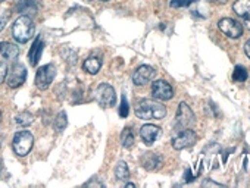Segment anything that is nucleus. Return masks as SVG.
Instances as JSON below:
<instances>
[{
	"label": "nucleus",
	"mask_w": 250,
	"mask_h": 188,
	"mask_svg": "<svg viewBox=\"0 0 250 188\" xmlns=\"http://www.w3.org/2000/svg\"><path fill=\"white\" fill-rule=\"evenodd\" d=\"M9 19V15H3V17H0V33H2V30L5 28L6 22Z\"/></svg>",
	"instance_id": "nucleus-28"
},
{
	"label": "nucleus",
	"mask_w": 250,
	"mask_h": 188,
	"mask_svg": "<svg viewBox=\"0 0 250 188\" xmlns=\"http://www.w3.org/2000/svg\"><path fill=\"white\" fill-rule=\"evenodd\" d=\"M159 134H161V128L158 125H153V124L143 125L140 130V137L143 138V141L147 146H152L155 143V140L159 137Z\"/></svg>",
	"instance_id": "nucleus-13"
},
{
	"label": "nucleus",
	"mask_w": 250,
	"mask_h": 188,
	"mask_svg": "<svg viewBox=\"0 0 250 188\" xmlns=\"http://www.w3.org/2000/svg\"><path fill=\"white\" fill-rule=\"evenodd\" d=\"M27 79V69L22 63H14L6 75V84L11 88H18L21 87Z\"/></svg>",
	"instance_id": "nucleus-7"
},
{
	"label": "nucleus",
	"mask_w": 250,
	"mask_h": 188,
	"mask_svg": "<svg viewBox=\"0 0 250 188\" xmlns=\"http://www.w3.org/2000/svg\"><path fill=\"white\" fill-rule=\"evenodd\" d=\"M218 28L222 34H225L229 38H238L240 36H243V25L238 24L235 19L231 18H222L218 21Z\"/></svg>",
	"instance_id": "nucleus-8"
},
{
	"label": "nucleus",
	"mask_w": 250,
	"mask_h": 188,
	"mask_svg": "<svg viewBox=\"0 0 250 188\" xmlns=\"http://www.w3.org/2000/svg\"><path fill=\"white\" fill-rule=\"evenodd\" d=\"M68 125V116H66V112H59L58 116L55 118V122H53V128L56 132H62Z\"/></svg>",
	"instance_id": "nucleus-19"
},
{
	"label": "nucleus",
	"mask_w": 250,
	"mask_h": 188,
	"mask_svg": "<svg viewBox=\"0 0 250 188\" xmlns=\"http://www.w3.org/2000/svg\"><path fill=\"white\" fill-rule=\"evenodd\" d=\"M15 121H17V124H18V125H21V127H28V125H31V124H33L34 116H33L30 112H21L20 115H17Z\"/></svg>",
	"instance_id": "nucleus-22"
},
{
	"label": "nucleus",
	"mask_w": 250,
	"mask_h": 188,
	"mask_svg": "<svg viewBox=\"0 0 250 188\" xmlns=\"http://www.w3.org/2000/svg\"><path fill=\"white\" fill-rule=\"evenodd\" d=\"M115 175L119 181H125V179H128L130 176V169H128V165L125 163V162H119L115 168Z\"/></svg>",
	"instance_id": "nucleus-20"
},
{
	"label": "nucleus",
	"mask_w": 250,
	"mask_h": 188,
	"mask_svg": "<svg viewBox=\"0 0 250 188\" xmlns=\"http://www.w3.org/2000/svg\"><path fill=\"white\" fill-rule=\"evenodd\" d=\"M210 3H216V5H225L228 0H209Z\"/></svg>",
	"instance_id": "nucleus-30"
},
{
	"label": "nucleus",
	"mask_w": 250,
	"mask_h": 188,
	"mask_svg": "<svg viewBox=\"0 0 250 188\" xmlns=\"http://www.w3.org/2000/svg\"><path fill=\"white\" fill-rule=\"evenodd\" d=\"M83 68H84L85 72H88L91 75H96L100 71V68H102V59L97 57V56H90V57H87L84 60Z\"/></svg>",
	"instance_id": "nucleus-17"
},
{
	"label": "nucleus",
	"mask_w": 250,
	"mask_h": 188,
	"mask_svg": "<svg viewBox=\"0 0 250 188\" xmlns=\"http://www.w3.org/2000/svg\"><path fill=\"white\" fill-rule=\"evenodd\" d=\"M136 115L143 121H161L167 116V108L161 102L142 99L136 105Z\"/></svg>",
	"instance_id": "nucleus-1"
},
{
	"label": "nucleus",
	"mask_w": 250,
	"mask_h": 188,
	"mask_svg": "<svg viewBox=\"0 0 250 188\" xmlns=\"http://www.w3.org/2000/svg\"><path fill=\"white\" fill-rule=\"evenodd\" d=\"M197 0H171V8H187Z\"/></svg>",
	"instance_id": "nucleus-24"
},
{
	"label": "nucleus",
	"mask_w": 250,
	"mask_h": 188,
	"mask_svg": "<svg viewBox=\"0 0 250 188\" xmlns=\"http://www.w3.org/2000/svg\"><path fill=\"white\" fill-rule=\"evenodd\" d=\"M155 75H156V71L152 66L142 65V66H139L134 71V74H133V82H134V85H139L140 87V85H145L149 81H152Z\"/></svg>",
	"instance_id": "nucleus-11"
},
{
	"label": "nucleus",
	"mask_w": 250,
	"mask_h": 188,
	"mask_svg": "<svg viewBox=\"0 0 250 188\" xmlns=\"http://www.w3.org/2000/svg\"><path fill=\"white\" fill-rule=\"evenodd\" d=\"M202 187H216V188L219 187V188H221V187H224V185H222V184H218V182H213V181H210V179H205V181L202 182Z\"/></svg>",
	"instance_id": "nucleus-27"
},
{
	"label": "nucleus",
	"mask_w": 250,
	"mask_h": 188,
	"mask_svg": "<svg viewBox=\"0 0 250 188\" xmlns=\"http://www.w3.org/2000/svg\"><path fill=\"white\" fill-rule=\"evenodd\" d=\"M134 134L131 131V128H124V131L121 132V143L125 149H131L134 146Z\"/></svg>",
	"instance_id": "nucleus-18"
},
{
	"label": "nucleus",
	"mask_w": 250,
	"mask_h": 188,
	"mask_svg": "<svg viewBox=\"0 0 250 188\" xmlns=\"http://www.w3.org/2000/svg\"><path fill=\"white\" fill-rule=\"evenodd\" d=\"M0 122H2V112H0Z\"/></svg>",
	"instance_id": "nucleus-32"
},
{
	"label": "nucleus",
	"mask_w": 250,
	"mask_h": 188,
	"mask_svg": "<svg viewBox=\"0 0 250 188\" xmlns=\"http://www.w3.org/2000/svg\"><path fill=\"white\" fill-rule=\"evenodd\" d=\"M2 169H3V160L0 159V170H2Z\"/></svg>",
	"instance_id": "nucleus-31"
},
{
	"label": "nucleus",
	"mask_w": 250,
	"mask_h": 188,
	"mask_svg": "<svg viewBox=\"0 0 250 188\" xmlns=\"http://www.w3.org/2000/svg\"><path fill=\"white\" fill-rule=\"evenodd\" d=\"M140 162L146 170H156L162 166V157L158 153H145Z\"/></svg>",
	"instance_id": "nucleus-14"
},
{
	"label": "nucleus",
	"mask_w": 250,
	"mask_h": 188,
	"mask_svg": "<svg viewBox=\"0 0 250 188\" xmlns=\"http://www.w3.org/2000/svg\"><path fill=\"white\" fill-rule=\"evenodd\" d=\"M34 146V135L30 131H20L12 140V149L17 156H27Z\"/></svg>",
	"instance_id": "nucleus-3"
},
{
	"label": "nucleus",
	"mask_w": 250,
	"mask_h": 188,
	"mask_svg": "<svg viewBox=\"0 0 250 188\" xmlns=\"http://www.w3.org/2000/svg\"><path fill=\"white\" fill-rule=\"evenodd\" d=\"M247 71H246V68L244 66H241V65H237L235 68H234V72H232V79H234V82H244L246 79H247Z\"/></svg>",
	"instance_id": "nucleus-21"
},
{
	"label": "nucleus",
	"mask_w": 250,
	"mask_h": 188,
	"mask_svg": "<svg viewBox=\"0 0 250 188\" xmlns=\"http://www.w3.org/2000/svg\"><path fill=\"white\" fill-rule=\"evenodd\" d=\"M100 2H107V0H100Z\"/></svg>",
	"instance_id": "nucleus-34"
},
{
	"label": "nucleus",
	"mask_w": 250,
	"mask_h": 188,
	"mask_svg": "<svg viewBox=\"0 0 250 188\" xmlns=\"http://www.w3.org/2000/svg\"><path fill=\"white\" fill-rule=\"evenodd\" d=\"M94 99L102 108H112L116 102V94L112 85L109 84H99L94 90Z\"/></svg>",
	"instance_id": "nucleus-4"
},
{
	"label": "nucleus",
	"mask_w": 250,
	"mask_h": 188,
	"mask_svg": "<svg viewBox=\"0 0 250 188\" xmlns=\"http://www.w3.org/2000/svg\"><path fill=\"white\" fill-rule=\"evenodd\" d=\"M232 11L235 12V15L243 18L250 28V0H237L232 5Z\"/></svg>",
	"instance_id": "nucleus-15"
},
{
	"label": "nucleus",
	"mask_w": 250,
	"mask_h": 188,
	"mask_svg": "<svg viewBox=\"0 0 250 188\" xmlns=\"http://www.w3.org/2000/svg\"><path fill=\"white\" fill-rule=\"evenodd\" d=\"M6 75H8V65L5 62H0V84L6 79Z\"/></svg>",
	"instance_id": "nucleus-26"
},
{
	"label": "nucleus",
	"mask_w": 250,
	"mask_h": 188,
	"mask_svg": "<svg viewBox=\"0 0 250 188\" xmlns=\"http://www.w3.org/2000/svg\"><path fill=\"white\" fill-rule=\"evenodd\" d=\"M128 112H130L128 102H127V99H125V94H124V96L121 97V105H119V116L121 118H127Z\"/></svg>",
	"instance_id": "nucleus-23"
},
{
	"label": "nucleus",
	"mask_w": 250,
	"mask_h": 188,
	"mask_svg": "<svg viewBox=\"0 0 250 188\" xmlns=\"http://www.w3.org/2000/svg\"><path fill=\"white\" fill-rule=\"evenodd\" d=\"M21 50L17 44L8 43V41H2L0 43V55L3 57H6L8 60H14L20 56Z\"/></svg>",
	"instance_id": "nucleus-16"
},
{
	"label": "nucleus",
	"mask_w": 250,
	"mask_h": 188,
	"mask_svg": "<svg viewBox=\"0 0 250 188\" xmlns=\"http://www.w3.org/2000/svg\"><path fill=\"white\" fill-rule=\"evenodd\" d=\"M196 140H197L196 132H194L193 130H188V128H187V130L180 131V132L172 138L171 144H172V147H174L175 150H184V149L191 147V146L196 143Z\"/></svg>",
	"instance_id": "nucleus-9"
},
{
	"label": "nucleus",
	"mask_w": 250,
	"mask_h": 188,
	"mask_svg": "<svg viewBox=\"0 0 250 188\" xmlns=\"http://www.w3.org/2000/svg\"><path fill=\"white\" fill-rule=\"evenodd\" d=\"M31 9L36 11L34 0H22L21 5H20V11H21V12H30Z\"/></svg>",
	"instance_id": "nucleus-25"
},
{
	"label": "nucleus",
	"mask_w": 250,
	"mask_h": 188,
	"mask_svg": "<svg viewBox=\"0 0 250 188\" xmlns=\"http://www.w3.org/2000/svg\"><path fill=\"white\" fill-rule=\"evenodd\" d=\"M0 147H2V140H0Z\"/></svg>",
	"instance_id": "nucleus-33"
},
{
	"label": "nucleus",
	"mask_w": 250,
	"mask_h": 188,
	"mask_svg": "<svg viewBox=\"0 0 250 188\" xmlns=\"http://www.w3.org/2000/svg\"><path fill=\"white\" fill-rule=\"evenodd\" d=\"M244 53H246V56L250 59V38L247 40V43L244 44Z\"/></svg>",
	"instance_id": "nucleus-29"
},
{
	"label": "nucleus",
	"mask_w": 250,
	"mask_h": 188,
	"mask_svg": "<svg viewBox=\"0 0 250 188\" xmlns=\"http://www.w3.org/2000/svg\"><path fill=\"white\" fill-rule=\"evenodd\" d=\"M34 30H36V25H34L33 19L27 15H22L12 25V36L18 43L24 44L31 40Z\"/></svg>",
	"instance_id": "nucleus-2"
},
{
	"label": "nucleus",
	"mask_w": 250,
	"mask_h": 188,
	"mask_svg": "<svg viewBox=\"0 0 250 188\" xmlns=\"http://www.w3.org/2000/svg\"><path fill=\"white\" fill-rule=\"evenodd\" d=\"M193 124H194L193 111L190 109V106L187 103L181 102L178 105V111H177V115H175V128L178 131H183V130L190 128Z\"/></svg>",
	"instance_id": "nucleus-5"
},
{
	"label": "nucleus",
	"mask_w": 250,
	"mask_h": 188,
	"mask_svg": "<svg viewBox=\"0 0 250 188\" xmlns=\"http://www.w3.org/2000/svg\"><path fill=\"white\" fill-rule=\"evenodd\" d=\"M43 50H44V41H43L42 36H37L30 52H28V60H30L31 66H36L39 63V60L43 55Z\"/></svg>",
	"instance_id": "nucleus-12"
},
{
	"label": "nucleus",
	"mask_w": 250,
	"mask_h": 188,
	"mask_svg": "<svg viewBox=\"0 0 250 188\" xmlns=\"http://www.w3.org/2000/svg\"><path fill=\"white\" fill-rule=\"evenodd\" d=\"M152 96L159 102H168L174 97V90L167 81L158 79L152 84Z\"/></svg>",
	"instance_id": "nucleus-10"
},
{
	"label": "nucleus",
	"mask_w": 250,
	"mask_h": 188,
	"mask_svg": "<svg viewBox=\"0 0 250 188\" xmlns=\"http://www.w3.org/2000/svg\"><path fill=\"white\" fill-rule=\"evenodd\" d=\"M56 76V68L52 63L42 66L36 74V85L39 90H47Z\"/></svg>",
	"instance_id": "nucleus-6"
}]
</instances>
